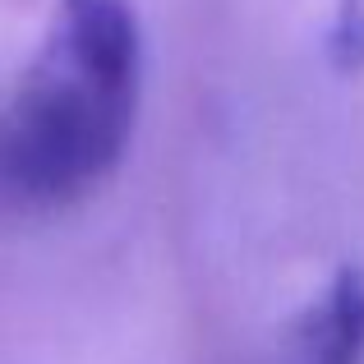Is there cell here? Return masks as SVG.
<instances>
[{
	"label": "cell",
	"mask_w": 364,
	"mask_h": 364,
	"mask_svg": "<svg viewBox=\"0 0 364 364\" xmlns=\"http://www.w3.org/2000/svg\"><path fill=\"white\" fill-rule=\"evenodd\" d=\"M143 42L129 0H60L0 116V189L65 208L102 189L139 120Z\"/></svg>",
	"instance_id": "cell-1"
},
{
	"label": "cell",
	"mask_w": 364,
	"mask_h": 364,
	"mask_svg": "<svg viewBox=\"0 0 364 364\" xmlns=\"http://www.w3.org/2000/svg\"><path fill=\"white\" fill-rule=\"evenodd\" d=\"M286 364H364V272L337 267L328 291L291 323Z\"/></svg>",
	"instance_id": "cell-2"
},
{
	"label": "cell",
	"mask_w": 364,
	"mask_h": 364,
	"mask_svg": "<svg viewBox=\"0 0 364 364\" xmlns=\"http://www.w3.org/2000/svg\"><path fill=\"white\" fill-rule=\"evenodd\" d=\"M323 55H328V70L341 79L364 74V0H337L332 23L323 33Z\"/></svg>",
	"instance_id": "cell-3"
}]
</instances>
